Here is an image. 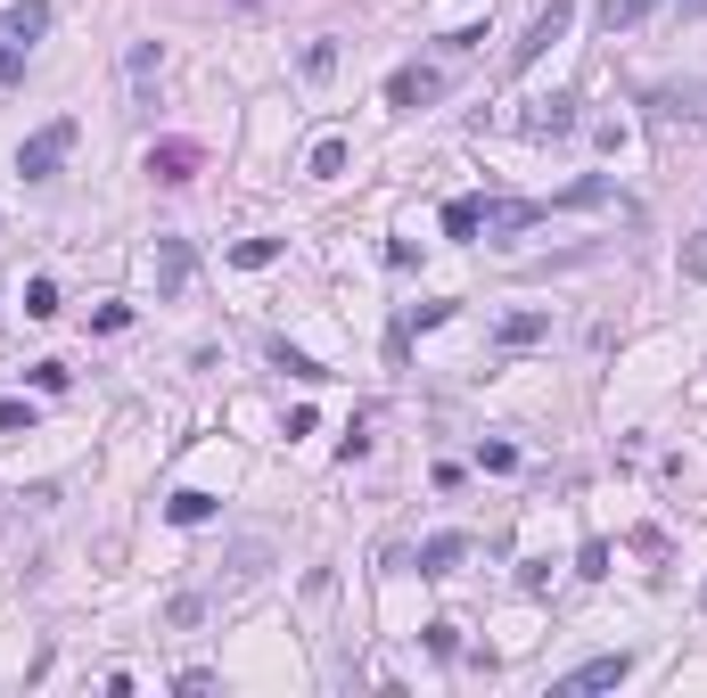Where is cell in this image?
Listing matches in <instances>:
<instances>
[{"label": "cell", "mask_w": 707, "mask_h": 698, "mask_svg": "<svg viewBox=\"0 0 707 698\" xmlns=\"http://www.w3.org/2000/svg\"><path fill=\"white\" fill-rule=\"evenodd\" d=\"M198 164H206L198 140H157V148H149V173H157V181H198Z\"/></svg>", "instance_id": "cell-8"}, {"label": "cell", "mask_w": 707, "mask_h": 698, "mask_svg": "<svg viewBox=\"0 0 707 698\" xmlns=\"http://www.w3.org/2000/svg\"><path fill=\"white\" fill-rule=\"evenodd\" d=\"M58 312V280H26V321H50Z\"/></svg>", "instance_id": "cell-21"}, {"label": "cell", "mask_w": 707, "mask_h": 698, "mask_svg": "<svg viewBox=\"0 0 707 698\" xmlns=\"http://www.w3.org/2000/svg\"><path fill=\"white\" fill-rule=\"evenodd\" d=\"M190 288V239H157V296Z\"/></svg>", "instance_id": "cell-11"}, {"label": "cell", "mask_w": 707, "mask_h": 698, "mask_svg": "<svg viewBox=\"0 0 707 698\" xmlns=\"http://www.w3.org/2000/svg\"><path fill=\"white\" fill-rule=\"evenodd\" d=\"M683 280H707V230H699V239H683Z\"/></svg>", "instance_id": "cell-24"}, {"label": "cell", "mask_w": 707, "mask_h": 698, "mask_svg": "<svg viewBox=\"0 0 707 698\" xmlns=\"http://www.w3.org/2000/svg\"><path fill=\"white\" fill-rule=\"evenodd\" d=\"M699 9H707V0H683V17H699Z\"/></svg>", "instance_id": "cell-27"}, {"label": "cell", "mask_w": 707, "mask_h": 698, "mask_svg": "<svg viewBox=\"0 0 707 698\" xmlns=\"http://www.w3.org/2000/svg\"><path fill=\"white\" fill-rule=\"evenodd\" d=\"M428 649H436V658H452V649H461V625L436 617V625H428Z\"/></svg>", "instance_id": "cell-25"}, {"label": "cell", "mask_w": 707, "mask_h": 698, "mask_svg": "<svg viewBox=\"0 0 707 698\" xmlns=\"http://www.w3.org/2000/svg\"><path fill=\"white\" fill-rule=\"evenodd\" d=\"M568 26H576V0H544V9H535V26L510 41V74H527V67H535V58H544Z\"/></svg>", "instance_id": "cell-2"}, {"label": "cell", "mask_w": 707, "mask_h": 698, "mask_svg": "<svg viewBox=\"0 0 707 698\" xmlns=\"http://www.w3.org/2000/svg\"><path fill=\"white\" fill-rule=\"evenodd\" d=\"M41 33H50V0H17V9H0V91L26 74V58H33Z\"/></svg>", "instance_id": "cell-1"}, {"label": "cell", "mask_w": 707, "mask_h": 698, "mask_svg": "<svg viewBox=\"0 0 707 698\" xmlns=\"http://www.w3.org/2000/svg\"><path fill=\"white\" fill-rule=\"evenodd\" d=\"M215 510H222V501H215V493H198V485H181V493L165 501V518H173V526H206Z\"/></svg>", "instance_id": "cell-13"}, {"label": "cell", "mask_w": 707, "mask_h": 698, "mask_svg": "<svg viewBox=\"0 0 707 698\" xmlns=\"http://www.w3.org/2000/svg\"><path fill=\"white\" fill-rule=\"evenodd\" d=\"M626 674H634V658H626V649H617V658H585V666H576V674H559V698H585V690H617V682H626Z\"/></svg>", "instance_id": "cell-4"}, {"label": "cell", "mask_w": 707, "mask_h": 698, "mask_svg": "<svg viewBox=\"0 0 707 698\" xmlns=\"http://www.w3.org/2000/svg\"><path fill=\"white\" fill-rule=\"evenodd\" d=\"M576 576H585V584L609 576V542H585V551H576Z\"/></svg>", "instance_id": "cell-23"}, {"label": "cell", "mask_w": 707, "mask_h": 698, "mask_svg": "<svg viewBox=\"0 0 707 698\" xmlns=\"http://www.w3.org/2000/svg\"><path fill=\"white\" fill-rule=\"evenodd\" d=\"M272 362H280L288 378H305V387H321V378H329V370L313 362V353H297V346H288V337H272Z\"/></svg>", "instance_id": "cell-16"}, {"label": "cell", "mask_w": 707, "mask_h": 698, "mask_svg": "<svg viewBox=\"0 0 707 698\" xmlns=\"http://www.w3.org/2000/svg\"><path fill=\"white\" fill-rule=\"evenodd\" d=\"M461 559H469V535H428L420 551H411V567H420V576H452Z\"/></svg>", "instance_id": "cell-9"}, {"label": "cell", "mask_w": 707, "mask_h": 698, "mask_svg": "<svg viewBox=\"0 0 707 698\" xmlns=\"http://www.w3.org/2000/svg\"><path fill=\"white\" fill-rule=\"evenodd\" d=\"M0 428H33V403H9V395H0Z\"/></svg>", "instance_id": "cell-26"}, {"label": "cell", "mask_w": 707, "mask_h": 698, "mask_svg": "<svg viewBox=\"0 0 707 698\" xmlns=\"http://www.w3.org/2000/svg\"><path fill=\"white\" fill-rule=\"evenodd\" d=\"M157 41H132V50H123V74H132V116H149L157 108Z\"/></svg>", "instance_id": "cell-7"}, {"label": "cell", "mask_w": 707, "mask_h": 698, "mask_svg": "<svg viewBox=\"0 0 707 698\" xmlns=\"http://www.w3.org/2000/svg\"><path fill=\"white\" fill-rule=\"evenodd\" d=\"M231 263H239V271H272V263H280V239H239Z\"/></svg>", "instance_id": "cell-17"}, {"label": "cell", "mask_w": 707, "mask_h": 698, "mask_svg": "<svg viewBox=\"0 0 707 698\" xmlns=\"http://www.w3.org/2000/svg\"><path fill=\"white\" fill-rule=\"evenodd\" d=\"M206 617V591H173V600H165V625H181V632H190Z\"/></svg>", "instance_id": "cell-18"}, {"label": "cell", "mask_w": 707, "mask_h": 698, "mask_svg": "<svg viewBox=\"0 0 707 698\" xmlns=\"http://www.w3.org/2000/svg\"><path fill=\"white\" fill-rule=\"evenodd\" d=\"M551 206H609V173H593V181H576V189H559Z\"/></svg>", "instance_id": "cell-19"}, {"label": "cell", "mask_w": 707, "mask_h": 698, "mask_svg": "<svg viewBox=\"0 0 707 698\" xmlns=\"http://www.w3.org/2000/svg\"><path fill=\"white\" fill-rule=\"evenodd\" d=\"M518 123H527V140H568V132H576V99H568V91H551V99H535V108L518 116Z\"/></svg>", "instance_id": "cell-6"}, {"label": "cell", "mask_w": 707, "mask_h": 698, "mask_svg": "<svg viewBox=\"0 0 707 698\" xmlns=\"http://www.w3.org/2000/svg\"><path fill=\"white\" fill-rule=\"evenodd\" d=\"M494 337H502V346H535V337H551V312H510Z\"/></svg>", "instance_id": "cell-15"}, {"label": "cell", "mask_w": 707, "mask_h": 698, "mask_svg": "<svg viewBox=\"0 0 707 698\" xmlns=\"http://www.w3.org/2000/svg\"><path fill=\"white\" fill-rule=\"evenodd\" d=\"M67 148H74V116H58V123H41V132L17 148V173H26V181H50L58 164H67Z\"/></svg>", "instance_id": "cell-3"}, {"label": "cell", "mask_w": 707, "mask_h": 698, "mask_svg": "<svg viewBox=\"0 0 707 698\" xmlns=\"http://www.w3.org/2000/svg\"><path fill=\"white\" fill-rule=\"evenodd\" d=\"M477 460H486L494 477H510V469H518V443H502V436H494V443H477Z\"/></svg>", "instance_id": "cell-22"}, {"label": "cell", "mask_w": 707, "mask_h": 698, "mask_svg": "<svg viewBox=\"0 0 707 698\" xmlns=\"http://www.w3.org/2000/svg\"><path fill=\"white\" fill-rule=\"evenodd\" d=\"M428 99H445V74H436V67H395L387 74V108H428Z\"/></svg>", "instance_id": "cell-5"}, {"label": "cell", "mask_w": 707, "mask_h": 698, "mask_svg": "<svg viewBox=\"0 0 707 698\" xmlns=\"http://www.w3.org/2000/svg\"><path fill=\"white\" fill-rule=\"evenodd\" d=\"M486 230V198H452L445 206V239H477Z\"/></svg>", "instance_id": "cell-14"}, {"label": "cell", "mask_w": 707, "mask_h": 698, "mask_svg": "<svg viewBox=\"0 0 707 698\" xmlns=\"http://www.w3.org/2000/svg\"><path fill=\"white\" fill-rule=\"evenodd\" d=\"M658 9H667V0H600V33H634L641 26V17H658Z\"/></svg>", "instance_id": "cell-12"}, {"label": "cell", "mask_w": 707, "mask_h": 698, "mask_svg": "<svg viewBox=\"0 0 707 698\" xmlns=\"http://www.w3.org/2000/svg\"><path fill=\"white\" fill-rule=\"evenodd\" d=\"M338 173H346V140L329 132V140L313 148V181H338Z\"/></svg>", "instance_id": "cell-20"}, {"label": "cell", "mask_w": 707, "mask_h": 698, "mask_svg": "<svg viewBox=\"0 0 707 698\" xmlns=\"http://www.w3.org/2000/svg\"><path fill=\"white\" fill-rule=\"evenodd\" d=\"M551 206H527V198H486V230L494 239H510V230H527V222H544Z\"/></svg>", "instance_id": "cell-10"}]
</instances>
